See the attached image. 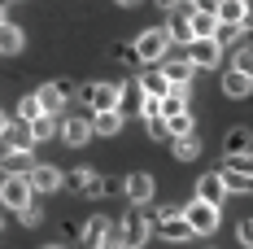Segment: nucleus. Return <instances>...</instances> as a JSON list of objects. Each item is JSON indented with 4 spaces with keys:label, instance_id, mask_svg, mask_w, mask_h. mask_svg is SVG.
Wrapping results in <instances>:
<instances>
[{
    "label": "nucleus",
    "instance_id": "1",
    "mask_svg": "<svg viewBox=\"0 0 253 249\" xmlns=\"http://www.w3.org/2000/svg\"><path fill=\"white\" fill-rule=\"evenodd\" d=\"M79 97L87 100L92 114H105V109H123V97H126V83H109V79H92L79 88Z\"/></svg>",
    "mask_w": 253,
    "mask_h": 249
},
{
    "label": "nucleus",
    "instance_id": "2",
    "mask_svg": "<svg viewBox=\"0 0 253 249\" xmlns=\"http://www.w3.org/2000/svg\"><path fill=\"white\" fill-rule=\"evenodd\" d=\"M0 205L22 214L26 205H35V188H31V175H4L0 179Z\"/></svg>",
    "mask_w": 253,
    "mask_h": 249
},
{
    "label": "nucleus",
    "instance_id": "3",
    "mask_svg": "<svg viewBox=\"0 0 253 249\" xmlns=\"http://www.w3.org/2000/svg\"><path fill=\"white\" fill-rule=\"evenodd\" d=\"M162 241H170V245H183V241H192L197 232L188 223V214H183V205H166L162 214H157V227H153Z\"/></svg>",
    "mask_w": 253,
    "mask_h": 249
},
{
    "label": "nucleus",
    "instance_id": "4",
    "mask_svg": "<svg viewBox=\"0 0 253 249\" xmlns=\"http://www.w3.org/2000/svg\"><path fill=\"white\" fill-rule=\"evenodd\" d=\"M183 214H188V223H192V232H197V236H210V232H218L223 205H214V201H201V197H192L188 205H183Z\"/></svg>",
    "mask_w": 253,
    "mask_h": 249
},
{
    "label": "nucleus",
    "instance_id": "5",
    "mask_svg": "<svg viewBox=\"0 0 253 249\" xmlns=\"http://www.w3.org/2000/svg\"><path fill=\"white\" fill-rule=\"evenodd\" d=\"M170 49V35H166V26H153V31H140L135 35V52H140V66H153V61H162Z\"/></svg>",
    "mask_w": 253,
    "mask_h": 249
},
{
    "label": "nucleus",
    "instance_id": "6",
    "mask_svg": "<svg viewBox=\"0 0 253 249\" xmlns=\"http://www.w3.org/2000/svg\"><path fill=\"white\" fill-rule=\"evenodd\" d=\"M123 193H126V201H131V205H149V201H153V193H157V184H153V175L135 171V175H126Z\"/></svg>",
    "mask_w": 253,
    "mask_h": 249
},
{
    "label": "nucleus",
    "instance_id": "7",
    "mask_svg": "<svg viewBox=\"0 0 253 249\" xmlns=\"http://www.w3.org/2000/svg\"><path fill=\"white\" fill-rule=\"evenodd\" d=\"M188 57L197 61V70H214L218 57H223V44H218V40H192V44H188Z\"/></svg>",
    "mask_w": 253,
    "mask_h": 249
},
{
    "label": "nucleus",
    "instance_id": "8",
    "mask_svg": "<svg viewBox=\"0 0 253 249\" xmlns=\"http://www.w3.org/2000/svg\"><path fill=\"white\" fill-rule=\"evenodd\" d=\"M162 75L170 79V88H188L192 75H197V61L192 57H170V61H162Z\"/></svg>",
    "mask_w": 253,
    "mask_h": 249
},
{
    "label": "nucleus",
    "instance_id": "9",
    "mask_svg": "<svg viewBox=\"0 0 253 249\" xmlns=\"http://www.w3.org/2000/svg\"><path fill=\"white\" fill-rule=\"evenodd\" d=\"M123 232H126V245H131V249H140L144 241H149V219H144L140 205H131V214L123 219Z\"/></svg>",
    "mask_w": 253,
    "mask_h": 249
},
{
    "label": "nucleus",
    "instance_id": "10",
    "mask_svg": "<svg viewBox=\"0 0 253 249\" xmlns=\"http://www.w3.org/2000/svg\"><path fill=\"white\" fill-rule=\"evenodd\" d=\"M66 184V175L57 171V166H48V162H35V171H31V188L35 193H57Z\"/></svg>",
    "mask_w": 253,
    "mask_h": 249
},
{
    "label": "nucleus",
    "instance_id": "11",
    "mask_svg": "<svg viewBox=\"0 0 253 249\" xmlns=\"http://www.w3.org/2000/svg\"><path fill=\"white\" fill-rule=\"evenodd\" d=\"M92 136H96V131H92V123H87V118H61V140H66L70 149H83Z\"/></svg>",
    "mask_w": 253,
    "mask_h": 249
},
{
    "label": "nucleus",
    "instance_id": "12",
    "mask_svg": "<svg viewBox=\"0 0 253 249\" xmlns=\"http://www.w3.org/2000/svg\"><path fill=\"white\" fill-rule=\"evenodd\" d=\"M135 88H140V92H144V97H166V92H170V79L162 75V66H149V70H144V75L135 79Z\"/></svg>",
    "mask_w": 253,
    "mask_h": 249
},
{
    "label": "nucleus",
    "instance_id": "13",
    "mask_svg": "<svg viewBox=\"0 0 253 249\" xmlns=\"http://www.w3.org/2000/svg\"><path fill=\"white\" fill-rule=\"evenodd\" d=\"M197 197H201V201H214V205H223V197H227L223 175H218V171H205L201 179H197Z\"/></svg>",
    "mask_w": 253,
    "mask_h": 249
},
{
    "label": "nucleus",
    "instance_id": "14",
    "mask_svg": "<svg viewBox=\"0 0 253 249\" xmlns=\"http://www.w3.org/2000/svg\"><path fill=\"white\" fill-rule=\"evenodd\" d=\"M214 13H218V22H236V26H245L249 22V0H214Z\"/></svg>",
    "mask_w": 253,
    "mask_h": 249
},
{
    "label": "nucleus",
    "instance_id": "15",
    "mask_svg": "<svg viewBox=\"0 0 253 249\" xmlns=\"http://www.w3.org/2000/svg\"><path fill=\"white\" fill-rule=\"evenodd\" d=\"M223 153L236 157V153H253V127H231L223 136Z\"/></svg>",
    "mask_w": 253,
    "mask_h": 249
},
{
    "label": "nucleus",
    "instance_id": "16",
    "mask_svg": "<svg viewBox=\"0 0 253 249\" xmlns=\"http://www.w3.org/2000/svg\"><path fill=\"white\" fill-rule=\"evenodd\" d=\"M223 97H231V100L253 97V79L240 75V70H227V75H223Z\"/></svg>",
    "mask_w": 253,
    "mask_h": 249
},
{
    "label": "nucleus",
    "instance_id": "17",
    "mask_svg": "<svg viewBox=\"0 0 253 249\" xmlns=\"http://www.w3.org/2000/svg\"><path fill=\"white\" fill-rule=\"evenodd\" d=\"M109 223H114V219H105V214H92V219L83 223V232H79L83 249H96V245H101V236L109 232Z\"/></svg>",
    "mask_w": 253,
    "mask_h": 249
},
{
    "label": "nucleus",
    "instance_id": "18",
    "mask_svg": "<svg viewBox=\"0 0 253 249\" xmlns=\"http://www.w3.org/2000/svg\"><path fill=\"white\" fill-rule=\"evenodd\" d=\"M0 166H4V175H31L35 171V157H31V149H9Z\"/></svg>",
    "mask_w": 253,
    "mask_h": 249
},
{
    "label": "nucleus",
    "instance_id": "19",
    "mask_svg": "<svg viewBox=\"0 0 253 249\" xmlns=\"http://www.w3.org/2000/svg\"><path fill=\"white\" fill-rule=\"evenodd\" d=\"M26 49V35H22V26H0V57H18V52Z\"/></svg>",
    "mask_w": 253,
    "mask_h": 249
},
{
    "label": "nucleus",
    "instance_id": "20",
    "mask_svg": "<svg viewBox=\"0 0 253 249\" xmlns=\"http://www.w3.org/2000/svg\"><path fill=\"white\" fill-rule=\"evenodd\" d=\"M170 149H175V162H197V157H201V136H197V131H192V136H175Z\"/></svg>",
    "mask_w": 253,
    "mask_h": 249
},
{
    "label": "nucleus",
    "instance_id": "21",
    "mask_svg": "<svg viewBox=\"0 0 253 249\" xmlns=\"http://www.w3.org/2000/svg\"><path fill=\"white\" fill-rule=\"evenodd\" d=\"M4 140H9V149H35V131H31V123H9V131H4Z\"/></svg>",
    "mask_w": 253,
    "mask_h": 249
},
{
    "label": "nucleus",
    "instance_id": "22",
    "mask_svg": "<svg viewBox=\"0 0 253 249\" xmlns=\"http://www.w3.org/2000/svg\"><path fill=\"white\" fill-rule=\"evenodd\" d=\"M92 131H96V136H118V131H123V109L92 114Z\"/></svg>",
    "mask_w": 253,
    "mask_h": 249
},
{
    "label": "nucleus",
    "instance_id": "23",
    "mask_svg": "<svg viewBox=\"0 0 253 249\" xmlns=\"http://www.w3.org/2000/svg\"><path fill=\"white\" fill-rule=\"evenodd\" d=\"M214 31H218V13L214 9H197L192 13V35L197 40H214Z\"/></svg>",
    "mask_w": 253,
    "mask_h": 249
},
{
    "label": "nucleus",
    "instance_id": "24",
    "mask_svg": "<svg viewBox=\"0 0 253 249\" xmlns=\"http://www.w3.org/2000/svg\"><path fill=\"white\" fill-rule=\"evenodd\" d=\"M35 92H40V105H44V114H52V118H57V114H61V105L70 100L61 88H57V83H44V88H35Z\"/></svg>",
    "mask_w": 253,
    "mask_h": 249
},
{
    "label": "nucleus",
    "instance_id": "25",
    "mask_svg": "<svg viewBox=\"0 0 253 249\" xmlns=\"http://www.w3.org/2000/svg\"><path fill=\"white\" fill-rule=\"evenodd\" d=\"M175 114H188V88H170L162 97V118H175Z\"/></svg>",
    "mask_w": 253,
    "mask_h": 249
},
{
    "label": "nucleus",
    "instance_id": "26",
    "mask_svg": "<svg viewBox=\"0 0 253 249\" xmlns=\"http://www.w3.org/2000/svg\"><path fill=\"white\" fill-rule=\"evenodd\" d=\"M166 35H170V44H183V49H188V44H192V40H197V35H192V22H188V18H170V26H166Z\"/></svg>",
    "mask_w": 253,
    "mask_h": 249
},
{
    "label": "nucleus",
    "instance_id": "27",
    "mask_svg": "<svg viewBox=\"0 0 253 249\" xmlns=\"http://www.w3.org/2000/svg\"><path fill=\"white\" fill-rule=\"evenodd\" d=\"M18 118L22 123H35V118H44V105H40V92H26L18 100Z\"/></svg>",
    "mask_w": 253,
    "mask_h": 249
},
{
    "label": "nucleus",
    "instance_id": "28",
    "mask_svg": "<svg viewBox=\"0 0 253 249\" xmlns=\"http://www.w3.org/2000/svg\"><path fill=\"white\" fill-rule=\"evenodd\" d=\"M31 131H35V145H44V140H52V136H61V123H57L52 114H44V118L31 123Z\"/></svg>",
    "mask_w": 253,
    "mask_h": 249
},
{
    "label": "nucleus",
    "instance_id": "29",
    "mask_svg": "<svg viewBox=\"0 0 253 249\" xmlns=\"http://www.w3.org/2000/svg\"><path fill=\"white\" fill-rule=\"evenodd\" d=\"M223 184H227V193H253V175H240V171H231V166H223Z\"/></svg>",
    "mask_w": 253,
    "mask_h": 249
},
{
    "label": "nucleus",
    "instance_id": "30",
    "mask_svg": "<svg viewBox=\"0 0 253 249\" xmlns=\"http://www.w3.org/2000/svg\"><path fill=\"white\" fill-rule=\"evenodd\" d=\"M245 31H249V26H236V22H218V31H214V40H218V44L227 49V44H240V40H245Z\"/></svg>",
    "mask_w": 253,
    "mask_h": 249
},
{
    "label": "nucleus",
    "instance_id": "31",
    "mask_svg": "<svg viewBox=\"0 0 253 249\" xmlns=\"http://www.w3.org/2000/svg\"><path fill=\"white\" fill-rule=\"evenodd\" d=\"M144 131H149V140H170V123L162 114H149L144 118Z\"/></svg>",
    "mask_w": 253,
    "mask_h": 249
},
{
    "label": "nucleus",
    "instance_id": "32",
    "mask_svg": "<svg viewBox=\"0 0 253 249\" xmlns=\"http://www.w3.org/2000/svg\"><path fill=\"white\" fill-rule=\"evenodd\" d=\"M231 70H240V75L253 79V44H245V49L231 52Z\"/></svg>",
    "mask_w": 253,
    "mask_h": 249
},
{
    "label": "nucleus",
    "instance_id": "33",
    "mask_svg": "<svg viewBox=\"0 0 253 249\" xmlns=\"http://www.w3.org/2000/svg\"><path fill=\"white\" fill-rule=\"evenodd\" d=\"M96 249H126V232H123V223H109V232L101 236V245Z\"/></svg>",
    "mask_w": 253,
    "mask_h": 249
},
{
    "label": "nucleus",
    "instance_id": "34",
    "mask_svg": "<svg viewBox=\"0 0 253 249\" xmlns=\"http://www.w3.org/2000/svg\"><path fill=\"white\" fill-rule=\"evenodd\" d=\"M166 123H170V140H175V136H192V131H197L192 114H175V118H166Z\"/></svg>",
    "mask_w": 253,
    "mask_h": 249
},
{
    "label": "nucleus",
    "instance_id": "35",
    "mask_svg": "<svg viewBox=\"0 0 253 249\" xmlns=\"http://www.w3.org/2000/svg\"><path fill=\"white\" fill-rule=\"evenodd\" d=\"M227 166L240 175H253V153H236V157H227Z\"/></svg>",
    "mask_w": 253,
    "mask_h": 249
},
{
    "label": "nucleus",
    "instance_id": "36",
    "mask_svg": "<svg viewBox=\"0 0 253 249\" xmlns=\"http://www.w3.org/2000/svg\"><path fill=\"white\" fill-rule=\"evenodd\" d=\"M114 57H118V61H126V66H140V52H135V44H118V49H114Z\"/></svg>",
    "mask_w": 253,
    "mask_h": 249
},
{
    "label": "nucleus",
    "instance_id": "37",
    "mask_svg": "<svg viewBox=\"0 0 253 249\" xmlns=\"http://www.w3.org/2000/svg\"><path fill=\"white\" fill-rule=\"evenodd\" d=\"M18 219H22L26 227H40V223H44V210H40V205H26V210L18 214Z\"/></svg>",
    "mask_w": 253,
    "mask_h": 249
},
{
    "label": "nucleus",
    "instance_id": "38",
    "mask_svg": "<svg viewBox=\"0 0 253 249\" xmlns=\"http://www.w3.org/2000/svg\"><path fill=\"white\" fill-rule=\"evenodd\" d=\"M236 241H240L245 249H253V219H245V223H240V232H236Z\"/></svg>",
    "mask_w": 253,
    "mask_h": 249
},
{
    "label": "nucleus",
    "instance_id": "39",
    "mask_svg": "<svg viewBox=\"0 0 253 249\" xmlns=\"http://www.w3.org/2000/svg\"><path fill=\"white\" fill-rule=\"evenodd\" d=\"M170 13H179V18H188V22H192V13H197V4H192V0H179V4L170 9Z\"/></svg>",
    "mask_w": 253,
    "mask_h": 249
},
{
    "label": "nucleus",
    "instance_id": "40",
    "mask_svg": "<svg viewBox=\"0 0 253 249\" xmlns=\"http://www.w3.org/2000/svg\"><path fill=\"white\" fill-rule=\"evenodd\" d=\"M4 131H9V114L0 109V140H4Z\"/></svg>",
    "mask_w": 253,
    "mask_h": 249
},
{
    "label": "nucleus",
    "instance_id": "41",
    "mask_svg": "<svg viewBox=\"0 0 253 249\" xmlns=\"http://www.w3.org/2000/svg\"><path fill=\"white\" fill-rule=\"evenodd\" d=\"M114 4H123V9H135V4H140V0H114Z\"/></svg>",
    "mask_w": 253,
    "mask_h": 249
},
{
    "label": "nucleus",
    "instance_id": "42",
    "mask_svg": "<svg viewBox=\"0 0 253 249\" xmlns=\"http://www.w3.org/2000/svg\"><path fill=\"white\" fill-rule=\"evenodd\" d=\"M192 4H197V9H214V0H192Z\"/></svg>",
    "mask_w": 253,
    "mask_h": 249
},
{
    "label": "nucleus",
    "instance_id": "43",
    "mask_svg": "<svg viewBox=\"0 0 253 249\" xmlns=\"http://www.w3.org/2000/svg\"><path fill=\"white\" fill-rule=\"evenodd\" d=\"M157 4H162V9H175V4H179V0H157Z\"/></svg>",
    "mask_w": 253,
    "mask_h": 249
},
{
    "label": "nucleus",
    "instance_id": "44",
    "mask_svg": "<svg viewBox=\"0 0 253 249\" xmlns=\"http://www.w3.org/2000/svg\"><path fill=\"white\" fill-rule=\"evenodd\" d=\"M0 26H9V18H4V9H0Z\"/></svg>",
    "mask_w": 253,
    "mask_h": 249
},
{
    "label": "nucleus",
    "instance_id": "45",
    "mask_svg": "<svg viewBox=\"0 0 253 249\" xmlns=\"http://www.w3.org/2000/svg\"><path fill=\"white\" fill-rule=\"evenodd\" d=\"M44 249H66V245H44Z\"/></svg>",
    "mask_w": 253,
    "mask_h": 249
},
{
    "label": "nucleus",
    "instance_id": "46",
    "mask_svg": "<svg viewBox=\"0 0 253 249\" xmlns=\"http://www.w3.org/2000/svg\"><path fill=\"white\" fill-rule=\"evenodd\" d=\"M0 227H4V214H0Z\"/></svg>",
    "mask_w": 253,
    "mask_h": 249
},
{
    "label": "nucleus",
    "instance_id": "47",
    "mask_svg": "<svg viewBox=\"0 0 253 249\" xmlns=\"http://www.w3.org/2000/svg\"><path fill=\"white\" fill-rule=\"evenodd\" d=\"M126 249H131V245H126Z\"/></svg>",
    "mask_w": 253,
    "mask_h": 249
}]
</instances>
